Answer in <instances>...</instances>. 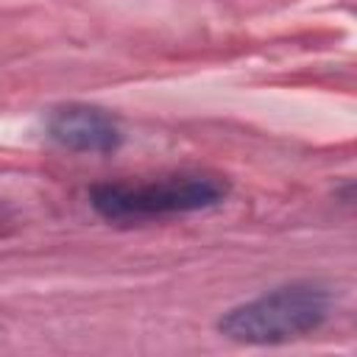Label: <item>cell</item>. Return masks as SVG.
Listing matches in <instances>:
<instances>
[{
	"instance_id": "1",
	"label": "cell",
	"mask_w": 357,
	"mask_h": 357,
	"mask_svg": "<svg viewBox=\"0 0 357 357\" xmlns=\"http://www.w3.org/2000/svg\"><path fill=\"white\" fill-rule=\"evenodd\" d=\"M329 293L312 282L273 287L218 318V332L234 343L276 346L315 332L329 315Z\"/></svg>"
},
{
	"instance_id": "2",
	"label": "cell",
	"mask_w": 357,
	"mask_h": 357,
	"mask_svg": "<svg viewBox=\"0 0 357 357\" xmlns=\"http://www.w3.org/2000/svg\"><path fill=\"white\" fill-rule=\"evenodd\" d=\"M229 195L212 173H170L151 181H103L89 190L92 209L106 220H151L209 209Z\"/></svg>"
},
{
	"instance_id": "3",
	"label": "cell",
	"mask_w": 357,
	"mask_h": 357,
	"mask_svg": "<svg viewBox=\"0 0 357 357\" xmlns=\"http://www.w3.org/2000/svg\"><path fill=\"white\" fill-rule=\"evenodd\" d=\"M47 137L56 145L78 153H112L123 142L117 117L89 103L56 106L47 117Z\"/></svg>"
}]
</instances>
